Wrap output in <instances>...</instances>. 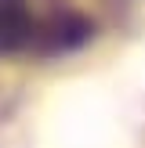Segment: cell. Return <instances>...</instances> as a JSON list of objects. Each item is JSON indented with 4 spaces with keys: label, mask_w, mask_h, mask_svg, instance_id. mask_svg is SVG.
I'll use <instances>...</instances> for the list:
<instances>
[{
    "label": "cell",
    "mask_w": 145,
    "mask_h": 148,
    "mask_svg": "<svg viewBox=\"0 0 145 148\" xmlns=\"http://www.w3.org/2000/svg\"><path fill=\"white\" fill-rule=\"evenodd\" d=\"M105 36L80 0H0V65H69Z\"/></svg>",
    "instance_id": "1"
},
{
    "label": "cell",
    "mask_w": 145,
    "mask_h": 148,
    "mask_svg": "<svg viewBox=\"0 0 145 148\" xmlns=\"http://www.w3.org/2000/svg\"><path fill=\"white\" fill-rule=\"evenodd\" d=\"M91 11L102 18L105 33L120 43L145 36V0H91Z\"/></svg>",
    "instance_id": "2"
}]
</instances>
